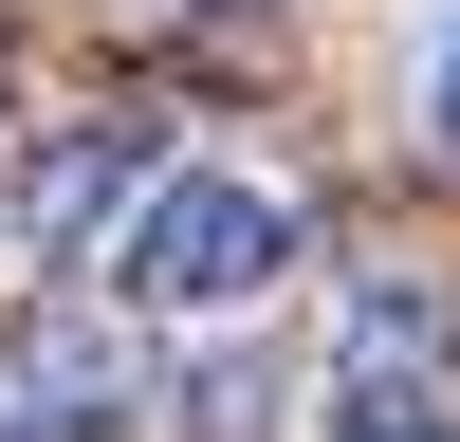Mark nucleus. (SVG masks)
<instances>
[{"label": "nucleus", "mask_w": 460, "mask_h": 442, "mask_svg": "<svg viewBox=\"0 0 460 442\" xmlns=\"http://www.w3.org/2000/svg\"><path fill=\"white\" fill-rule=\"evenodd\" d=\"M277 277H295V203L240 184V166H147L129 221H111V295H129L147 332H221V314H258Z\"/></svg>", "instance_id": "1"}, {"label": "nucleus", "mask_w": 460, "mask_h": 442, "mask_svg": "<svg viewBox=\"0 0 460 442\" xmlns=\"http://www.w3.org/2000/svg\"><path fill=\"white\" fill-rule=\"evenodd\" d=\"M332 442H442V350L405 295H368V332L332 350Z\"/></svg>", "instance_id": "2"}, {"label": "nucleus", "mask_w": 460, "mask_h": 442, "mask_svg": "<svg viewBox=\"0 0 460 442\" xmlns=\"http://www.w3.org/2000/svg\"><path fill=\"white\" fill-rule=\"evenodd\" d=\"M129 184H147V129H74L56 166L19 184V240H37V258H74V240H93V203H129Z\"/></svg>", "instance_id": "3"}, {"label": "nucleus", "mask_w": 460, "mask_h": 442, "mask_svg": "<svg viewBox=\"0 0 460 442\" xmlns=\"http://www.w3.org/2000/svg\"><path fill=\"white\" fill-rule=\"evenodd\" d=\"M0 442H111V424H93V405H19Z\"/></svg>", "instance_id": "4"}, {"label": "nucleus", "mask_w": 460, "mask_h": 442, "mask_svg": "<svg viewBox=\"0 0 460 442\" xmlns=\"http://www.w3.org/2000/svg\"><path fill=\"white\" fill-rule=\"evenodd\" d=\"M442 166H460V19H442Z\"/></svg>", "instance_id": "5"}]
</instances>
